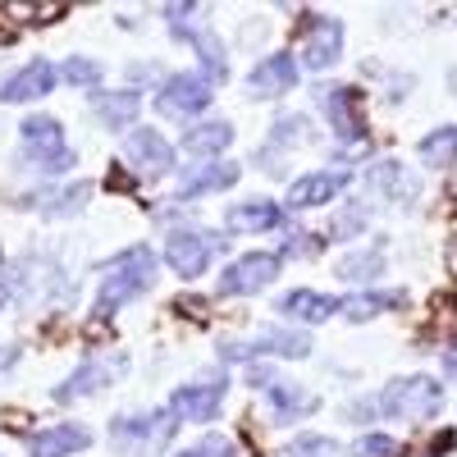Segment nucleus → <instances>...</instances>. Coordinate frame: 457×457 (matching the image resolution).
Wrapping results in <instances>:
<instances>
[{
    "mask_svg": "<svg viewBox=\"0 0 457 457\" xmlns=\"http://www.w3.org/2000/svg\"><path fill=\"white\" fill-rule=\"evenodd\" d=\"M151 284H156V256H151V247H124L120 256H114L105 265V284H101V312L110 316L114 307H124L129 297L146 293Z\"/></svg>",
    "mask_w": 457,
    "mask_h": 457,
    "instance_id": "1",
    "label": "nucleus"
},
{
    "mask_svg": "<svg viewBox=\"0 0 457 457\" xmlns=\"http://www.w3.org/2000/svg\"><path fill=\"white\" fill-rule=\"evenodd\" d=\"M394 421H430V416L444 407V389L435 385L430 375H407V379H394L379 398Z\"/></svg>",
    "mask_w": 457,
    "mask_h": 457,
    "instance_id": "2",
    "label": "nucleus"
},
{
    "mask_svg": "<svg viewBox=\"0 0 457 457\" xmlns=\"http://www.w3.org/2000/svg\"><path fill=\"white\" fill-rule=\"evenodd\" d=\"M23 151L37 161V170H46V174H60V170L73 165L64 129L51 120V114H32V120H23Z\"/></svg>",
    "mask_w": 457,
    "mask_h": 457,
    "instance_id": "3",
    "label": "nucleus"
},
{
    "mask_svg": "<svg viewBox=\"0 0 457 457\" xmlns=\"http://www.w3.org/2000/svg\"><path fill=\"white\" fill-rule=\"evenodd\" d=\"M211 73H174L165 79L161 96H156V110L170 114V120H187V114H197L211 105Z\"/></svg>",
    "mask_w": 457,
    "mask_h": 457,
    "instance_id": "4",
    "label": "nucleus"
},
{
    "mask_svg": "<svg viewBox=\"0 0 457 457\" xmlns=\"http://www.w3.org/2000/svg\"><path fill=\"white\" fill-rule=\"evenodd\" d=\"M275 275H279V256H270V252H247V256H238V261L220 275V297L256 293V288L270 284Z\"/></svg>",
    "mask_w": 457,
    "mask_h": 457,
    "instance_id": "5",
    "label": "nucleus"
},
{
    "mask_svg": "<svg viewBox=\"0 0 457 457\" xmlns=\"http://www.w3.org/2000/svg\"><path fill=\"white\" fill-rule=\"evenodd\" d=\"M211 252H215V238L211 234H197V228H179V234H170V243H165L170 270L183 275V279H197L206 265H211Z\"/></svg>",
    "mask_w": 457,
    "mask_h": 457,
    "instance_id": "6",
    "label": "nucleus"
},
{
    "mask_svg": "<svg viewBox=\"0 0 457 457\" xmlns=\"http://www.w3.org/2000/svg\"><path fill=\"white\" fill-rule=\"evenodd\" d=\"M320 105L329 114V129L338 142H357L366 133V120H361V96L353 87H320Z\"/></svg>",
    "mask_w": 457,
    "mask_h": 457,
    "instance_id": "7",
    "label": "nucleus"
},
{
    "mask_svg": "<svg viewBox=\"0 0 457 457\" xmlns=\"http://www.w3.org/2000/svg\"><path fill=\"white\" fill-rule=\"evenodd\" d=\"M338 46H343V23H338V19L307 14V37H302V64H307V69H329V64L338 60Z\"/></svg>",
    "mask_w": 457,
    "mask_h": 457,
    "instance_id": "8",
    "label": "nucleus"
},
{
    "mask_svg": "<svg viewBox=\"0 0 457 457\" xmlns=\"http://www.w3.org/2000/svg\"><path fill=\"white\" fill-rule=\"evenodd\" d=\"M174 435V411H151V416H124L114 421V439L129 453H142L146 444H165Z\"/></svg>",
    "mask_w": 457,
    "mask_h": 457,
    "instance_id": "9",
    "label": "nucleus"
},
{
    "mask_svg": "<svg viewBox=\"0 0 457 457\" xmlns=\"http://www.w3.org/2000/svg\"><path fill=\"white\" fill-rule=\"evenodd\" d=\"M124 151H129V161H133L142 174H170V170H174V146H170L156 129H137V133H129Z\"/></svg>",
    "mask_w": 457,
    "mask_h": 457,
    "instance_id": "10",
    "label": "nucleus"
},
{
    "mask_svg": "<svg viewBox=\"0 0 457 457\" xmlns=\"http://www.w3.org/2000/svg\"><path fill=\"white\" fill-rule=\"evenodd\" d=\"M55 87V69L46 60H32L23 64L19 73H10L5 83H0V101H10V105H23V101H37V96H46Z\"/></svg>",
    "mask_w": 457,
    "mask_h": 457,
    "instance_id": "11",
    "label": "nucleus"
},
{
    "mask_svg": "<svg viewBox=\"0 0 457 457\" xmlns=\"http://www.w3.org/2000/svg\"><path fill=\"white\" fill-rule=\"evenodd\" d=\"M224 403V379L220 385H183L170 398V411L179 421H215V411Z\"/></svg>",
    "mask_w": 457,
    "mask_h": 457,
    "instance_id": "12",
    "label": "nucleus"
},
{
    "mask_svg": "<svg viewBox=\"0 0 457 457\" xmlns=\"http://www.w3.org/2000/svg\"><path fill=\"white\" fill-rule=\"evenodd\" d=\"M293 83H297V60L293 55H265L247 79L252 96H284V92H293Z\"/></svg>",
    "mask_w": 457,
    "mask_h": 457,
    "instance_id": "13",
    "label": "nucleus"
},
{
    "mask_svg": "<svg viewBox=\"0 0 457 457\" xmlns=\"http://www.w3.org/2000/svg\"><path fill=\"white\" fill-rule=\"evenodd\" d=\"M343 183H348V174L343 170H334V174H307V179H297L293 187H288V206L293 211H312V206H325V202H334L338 193H343Z\"/></svg>",
    "mask_w": 457,
    "mask_h": 457,
    "instance_id": "14",
    "label": "nucleus"
},
{
    "mask_svg": "<svg viewBox=\"0 0 457 457\" xmlns=\"http://www.w3.org/2000/svg\"><path fill=\"white\" fill-rule=\"evenodd\" d=\"M279 312L288 320H302V325H320L334 312H343V302L338 297H325V293H312V288H293V293L279 297Z\"/></svg>",
    "mask_w": 457,
    "mask_h": 457,
    "instance_id": "15",
    "label": "nucleus"
},
{
    "mask_svg": "<svg viewBox=\"0 0 457 457\" xmlns=\"http://www.w3.org/2000/svg\"><path fill=\"white\" fill-rule=\"evenodd\" d=\"M247 353H275V357H307L312 343L302 334H284V329H265L256 334V343H234V348H224V357H247Z\"/></svg>",
    "mask_w": 457,
    "mask_h": 457,
    "instance_id": "16",
    "label": "nucleus"
},
{
    "mask_svg": "<svg viewBox=\"0 0 457 457\" xmlns=\"http://www.w3.org/2000/svg\"><path fill=\"white\" fill-rule=\"evenodd\" d=\"M92 444V435L83 426H51V430H37L32 439V457H73Z\"/></svg>",
    "mask_w": 457,
    "mask_h": 457,
    "instance_id": "17",
    "label": "nucleus"
},
{
    "mask_svg": "<svg viewBox=\"0 0 457 457\" xmlns=\"http://www.w3.org/2000/svg\"><path fill=\"white\" fill-rule=\"evenodd\" d=\"M265 394L275 403V416L279 421H293V416H307L316 411V394L297 389V385H284V379H265Z\"/></svg>",
    "mask_w": 457,
    "mask_h": 457,
    "instance_id": "18",
    "label": "nucleus"
},
{
    "mask_svg": "<svg viewBox=\"0 0 457 457\" xmlns=\"http://www.w3.org/2000/svg\"><path fill=\"white\" fill-rule=\"evenodd\" d=\"M234 183H238V165H228V161L206 165V170H197V174L183 179L179 202H183V197H202V193H220V187H234Z\"/></svg>",
    "mask_w": 457,
    "mask_h": 457,
    "instance_id": "19",
    "label": "nucleus"
},
{
    "mask_svg": "<svg viewBox=\"0 0 457 457\" xmlns=\"http://www.w3.org/2000/svg\"><path fill=\"white\" fill-rule=\"evenodd\" d=\"M279 224V206L275 202H243L228 211V228L234 234H261V228H270Z\"/></svg>",
    "mask_w": 457,
    "mask_h": 457,
    "instance_id": "20",
    "label": "nucleus"
},
{
    "mask_svg": "<svg viewBox=\"0 0 457 457\" xmlns=\"http://www.w3.org/2000/svg\"><path fill=\"white\" fill-rule=\"evenodd\" d=\"M137 92H101L96 96V114H101V124L110 129H129L137 120Z\"/></svg>",
    "mask_w": 457,
    "mask_h": 457,
    "instance_id": "21",
    "label": "nucleus"
},
{
    "mask_svg": "<svg viewBox=\"0 0 457 457\" xmlns=\"http://www.w3.org/2000/svg\"><path fill=\"white\" fill-rule=\"evenodd\" d=\"M228 142H234V129L228 124H197L183 133V151H193V156H220Z\"/></svg>",
    "mask_w": 457,
    "mask_h": 457,
    "instance_id": "22",
    "label": "nucleus"
},
{
    "mask_svg": "<svg viewBox=\"0 0 457 457\" xmlns=\"http://www.w3.org/2000/svg\"><path fill=\"white\" fill-rule=\"evenodd\" d=\"M120 366H124V361H120ZM120 366H105V361H87L83 370H73V379H69V385H60V389H55V398H60V403H69V398H83V394L101 389L105 379H110L114 370H120Z\"/></svg>",
    "mask_w": 457,
    "mask_h": 457,
    "instance_id": "23",
    "label": "nucleus"
},
{
    "mask_svg": "<svg viewBox=\"0 0 457 457\" xmlns=\"http://www.w3.org/2000/svg\"><path fill=\"white\" fill-rule=\"evenodd\" d=\"M416 151H421L426 165H453V161H457V129H435V133H426Z\"/></svg>",
    "mask_w": 457,
    "mask_h": 457,
    "instance_id": "24",
    "label": "nucleus"
},
{
    "mask_svg": "<svg viewBox=\"0 0 457 457\" xmlns=\"http://www.w3.org/2000/svg\"><path fill=\"white\" fill-rule=\"evenodd\" d=\"M398 302L403 293H357V297H343V312H348V320H370L385 307H398Z\"/></svg>",
    "mask_w": 457,
    "mask_h": 457,
    "instance_id": "25",
    "label": "nucleus"
},
{
    "mask_svg": "<svg viewBox=\"0 0 457 457\" xmlns=\"http://www.w3.org/2000/svg\"><path fill=\"white\" fill-rule=\"evenodd\" d=\"M279 457H338V444L325 439V435H297Z\"/></svg>",
    "mask_w": 457,
    "mask_h": 457,
    "instance_id": "26",
    "label": "nucleus"
},
{
    "mask_svg": "<svg viewBox=\"0 0 457 457\" xmlns=\"http://www.w3.org/2000/svg\"><path fill=\"white\" fill-rule=\"evenodd\" d=\"M187 42L202 51V60H206V69H211V79L224 83V73H228V69H224V51H220L215 37H211V32H187Z\"/></svg>",
    "mask_w": 457,
    "mask_h": 457,
    "instance_id": "27",
    "label": "nucleus"
},
{
    "mask_svg": "<svg viewBox=\"0 0 457 457\" xmlns=\"http://www.w3.org/2000/svg\"><path fill=\"white\" fill-rule=\"evenodd\" d=\"M64 79H69L73 87H96V83H101V64H96V60H83V55H69Z\"/></svg>",
    "mask_w": 457,
    "mask_h": 457,
    "instance_id": "28",
    "label": "nucleus"
},
{
    "mask_svg": "<svg viewBox=\"0 0 457 457\" xmlns=\"http://www.w3.org/2000/svg\"><path fill=\"white\" fill-rule=\"evenodd\" d=\"M338 275L343 279H370V275H379V252H361V256H348V261H343L338 265Z\"/></svg>",
    "mask_w": 457,
    "mask_h": 457,
    "instance_id": "29",
    "label": "nucleus"
},
{
    "mask_svg": "<svg viewBox=\"0 0 457 457\" xmlns=\"http://www.w3.org/2000/svg\"><path fill=\"white\" fill-rule=\"evenodd\" d=\"M179 457H234V439H224V435H206L202 444L183 448Z\"/></svg>",
    "mask_w": 457,
    "mask_h": 457,
    "instance_id": "30",
    "label": "nucleus"
},
{
    "mask_svg": "<svg viewBox=\"0 0 457 457\" xmlns=\"http://www.w3.org/2000/svg\"><path fill=\"white\" fill-rule=\"evenodd\" d=\"M357 457H398V444L389 435H366L357 444Z\"/></svg>",
    "mask_w": 457,
    "mask_h": 457,
    "instance_id": "31",
    "label": "nucleus"
},
{
    "mask_svg": "<svg viewBox=\"0 0 457 457\" xmlns=\"http://www.w3.org/2000/svg\"><path fill=\"white\" fill-rule=\"evenodd\" d=\"M10 14H28V23H51L64 14V5H10Z\"/></svg>",
    "mask_w": 457,
    "mask_h": 457,
    "instance_id": "32",
    "label": "nucleus"
},
{
    "mask_svg": "<svg viewBox=\"0 0 457 457\" xmlns=\"http://www.w3.org/2000/svg\"><path fill=\"white\" fill-rule=\"evenodd\" d=\"M10 302V275H5V265H0V307Z\"/></svg>",
    "mask_w": 457,
    "mask_h": 457,
    "instance_id": "33",
    "label": "nucleus"
},
{
    "mask_svg": "<svg viewBox=\"0 0 457 457\" xmlns=\"http://www.w3.org/2000/svg\"><path fill=\"white\" fill-rule=\"evenodd\" d=\"M444 370H448V375H457V348H448V353H444Z\"/></svg>",
    "mask_w": 457,
    "mask_h": 457,
    "instance_id": "34",
    "label": "nucleus"
},
{
    "mask_svg": "<svg viewBox=\"0 0 457 457\" xmlns=\"http://www.w3.org/2000/svg\"><path fill=\"white\" fill-rule=\"evenodd\" d=\"M448 193H453V197H457V174H453V179H448Z\"/></svg>",
    "mask_w": 457,
    "mask_h": 457,
    "instance_id": "35",
    "label": "nucleus"
}]
</instances>
